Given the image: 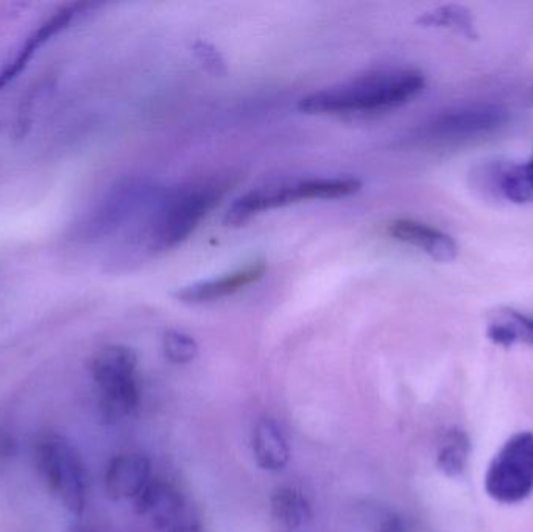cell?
I'll list each match as a JSON object with an SVG mask.
<instances>
[{"instance_id": "obj_18", "label": "cell", "mask_w": 533, "mask_h": 532, "mask_svg": "<svg viewBox=\"0 0 533 532\" xmlns=\"http://www.w3.org/2000/svg\"><path fill=\"white\" fill-rule=\"evenodd\" d=\"M417 22L423 27L452 30V32L466 36L468 40H476L477 38L473 15L463 5H442V7L423 13Z\"/></svg>"}, {"instance_id": "obj_9", "label": "cell", "mask_w": 533, "mask_h": 532, "mask_svg": "<svg viewBox=\"0 0 533 532\" xmlns=\"http://www.w3.org/2000/svg\"><path fill=\"white\" fill-rule=\"evenodd\" d=\"M265 270H267V264H265L264 259H258V261L245 264L244 267H239V269L233 270L230 274L222 275V277L188 284V286L173 292V297L177 298L178 302L186 303V305L214 303L261 280L265 275Z\"/></svg>"}, {"instance_id": "obj_19", "label": "cell", "mask_w": 533, "mask_h": 532, "mask_svg": "<svg viewBox=\"0 0 533 532\" xmlns=\"http://www.w3.org/2000/svg\"><path fill=\"white\" fill-rule=\"evenodd\" d=\"M139 401H141V392H139L138 381L133 380L122 386L103 391L100 409L106 420L117 422L133 414L138 409Z\"/></svg>"}, {"instance_id": "obj_6", "label": "cell", "mask_w": 533, "mask_h": 532, "mask_svg": "<svg viewBox=\"0 0 533 532\" xmlns=\"http://www.w3.org/2000/svg\"><path fill=\"white\" fill-rule=\"evenodd\" d=\"M485 490L498 503L526 500L533 492V433L510 437L488 467Z\"/></svg>"}, {"instance_id": "obj_13", "label": "cell", "mask_w": 533, "mask_h": 532, "mask_svg": "<svg viewBox=\"0 0 533 532\" xmlns=\"http://www.w3.org/2000/svg\"><path fill=\"white\" fill-rule=\"evenodd\" d=\"M184 501L175 487L164 479H150L149 484L135 498V511L139 515H147L155 528L169 531L173 526L180 525Z\"/></svg>"}, {"instance_id": "obj_15", "label": "cell", "mask_w": 533, "mask_h": 532, "mask_svg": "<svg viewBox=\"0 0 533 532\" xmlns=\"http://www.w3.org/2000/svg\"><path fill=\"white\" fill-rule=\"evenodd\" d=\"M253 454L265 472H281L290 461V447L281 426L272 419H261L253 430Z\"/></svg>"}, {"instance_id": "obj_10", "label": "cell", "mask_w": 533, "mask_h": 532, "mask_svg": "<svg viewBox=\"0 0 533 532\" xmlns=\"http://www.w3.org/2000/svg\"><path fill=\"white\" fill-rule=\"evenodd\" d=\"M82 8H85V4L66 5V7L60 8L57 13H53L46 21L41 22L38 29L33 30L25 38L15 55L4 64V68L0 69V88H4L16 77H19L21 72L29 66L35 54H38L39 50L43 49L53 36L60 35L61 32L68 29Z\"/></svg>"}, {"instance_id": "obj_24", "label": "cell", "mask_w": 533, "mask_h": 532, "mask_svg": "<svg viewBox=\"0 0 533 532\" xmlns=\"http://www.w3.org/2000/svg\"><path fill=\"white\" fill-rule=\"evenodd\" d=\"M167 532H202L198 526L192 525V523H180V525L173 526Z\"/></svg>"}, {"instance_id": "obj_25", "label": "cell", "mask_w": 533, "mask_h": 532, "mask_svg": "<svg viewBox=\"0 0 533 532\" xmlns=\"http://www.w3.org/2000/svg\"><path fill=\"white\" fill-rule=\"evenodd\" d=\"M69 532H96V531H92L91 528H86V526H74V528H71V531Z\"/></svg>"}, {"instance_id": "obj_12", "label": "cell", "mask_w": 533, "mask_h": 532, "mask_svg": "<svg viewBox=\"0 0 533 532\" xmlns=\"http://www.w3.org/2000/svg\"><path fill=\"white\" fill-rule=\"evenodd\" d=\"M152 479V464L144 454H119L108 465L105 490L111 500H135Z\"/></svg>"}, {"instance_id": "obj_7", "label": "cell", "mask_w": 533, "mask_h": 532, "mask_svg": "<svg viewBox=\"0 0 533 532\" xmlns=\"http://www.w3.org/2000/svg\"><path fill=\"white\" fill-rule=\"evenodd\" d=\"M163 192L153 181L145 178L122 181L111 189L96 213L92 214L91 225H88L89 233L92 236L113 233L131 217L153 208Z\"/></svg>"}, {"instance_id": "obj_2", "label": "cell", "mask_w": 533, "mask_h": 532, "mask_svg": "<svg viewBox=\"0 0 533 532\" xmlns=\"http://www.w3.org/2000/svg\"><path fill=\"white\" fill-rule=\"evenodd\" d=\"M225 191L222 181L206 180L163 192L145 227L147 249L164 253L183 244L216 208Z\"/></svg>"}, {"instance_id": "obj_3", "label": "cell", "mask_w": 533, "mask_h": 532, "mask_svg": "<svg viewBox=\"0 0 533 532\" xmlns=\"http://www.w3.org/2000/svg\"><path fill=\"white\" fill-rule=\"evenodd\" d=\"M361 189L362 181L351 177L303 178L267 183L234 200L223 217V224L226 227H242L253 217L276 208L306 200L342 199L353 196Z\"/></svg>"}, {"instance_id": "obj_22", "label": "cell", "mask_w": 533, "mask_h": 532, "mask_svg": "<svg viewBox=\"0 0 533 532\" xmlns=\"http://www.w3.org/2000/svg\"><path fill=\"white\" fill-rule=\"evenodd\" d=\"M192 49H194L195 57L203 64L206 71L211 72L212 75H217V77L226 75L228 68H226L225 58L222 57L219 49H216L211 43H206V41H197Z\"/></svg>"}, {"instance_id": "obj_16", "label": "cell", "mask_w": 533, "mask_h": 532, "mask_svg": "<svg viewBox=\"0 0 533 532\" xmlns=\"http://www.w3.org/2000/svg\"><path fill=\"white\" fill-rule=\"evenodd\" d=\"M270 514L286 531H298L311 523L314 517L308 498L295 487H279L273 492L270 498Z\"/></svg>"}, {"instance_id": "obj_11", "label": "cell", "mask_w": 533, "mask_h": 532, "mask_svg": "<svg viewBox=\"0 0 533 532\" xmlns=\"http://www.w3.org/2000/svg\"><path fill=\"white\" fill-rule=\"evenodd\" d=\"M389 233L396 241L420 250L438 263H451L459 255V247L451 236L418 220H393Z\"/></svg>"}, {"instance_id": "obj_17", "label": "cell", "mask_w": 533, "mask_h": 532, "mask_svg": "<svg viewBox=\"0 0 533 532\" xmlns=\"http://www.w3.org/2000/svg\"><path fill=\"white\" fill-rule=\"evenodd\" d=\"M487 336L499 347L509 348L515 344L533 347V316L513 308H501L491 319Z\"/></svg>"}, {"instance_id": "obj_23", "label": "cell", "mask_w": 533, "mask_h": 532, "mask_svg": "<svg viewBox=\"0 0 533 532\" xmlns=\"http://www.w3.org/2000/svg\"><path fill=\"white\" fill-rule=\"evenodd\" d=\"M373 532H410L406 520L398 512L382 511L376 515Z\"/></svg>"}, {"instance_id": "obj_14", "label": "cell", "mask_w": 533, "mask_h": 532, "mask_svg": "<svg viewBox=\"0 0 533 532\" xmlns=\"http://www.w3.org/2000/svg\"><path fill=\"white\" fill-rule=\"evenodd\" d=\"M138 356L125 345H106L100 348L91 361L92 378L100 392L136 380Z\"/></svg>"}, {"instance_id": "obj_26", "label": "cell", "mask_w": 533, "mask_h": 532, "mask_svg": "<svg viewBox=\"0 0 533 532\" xmlns=\"http://www.w3.org/2000/svg\"><path fill=\"white\" fill-rule=\"evenodd\" d=\"M529 100H530V105H533V88L530 89Z\"/></svg>"}, {"instance_id": "obj_5", "label": "cell", "mask_w": 533, "mask_h": 532, "mask_svg": "<svg viewBox=\"0 0 533 532\" xmlns=\"http://www.w3.org/2000/svg\"><path fill=\"white\" fill-rule=\"evenodd\" d=\"M36 461L49 492L80 517L88 501V472L77 448L66 437L49 434L39 440Z\"/></svg>"}, {"instance_id": "obj_1", "label": "cell", "mask_w": 533, "mask_h": 532, "mask_svg": "<svg viewBox=\"0 0 533 532\" xmlns=\"http://www.w3.org/2000/svg\"><path fill=\"white\" fill-rule=\"evenodd\" d=\"M426 85L417 69L368 72L331 88L309 94L298 102L306 114H350L401 107L417 97Z\"/></svg>"}, {"instance_id": "obj_8", "label": "cell", "mask_w": 533, "mask_h": 532, "mask_svg": "<svg viewBox=\"0 0 533 532\" xmlns=\"http://www.w3.org/2000/svg\"><path fill=\"white\" fill-rule=\"evenodd\" d=\"M476 185L484 191L516 205L533 203V157L529 163L488 161L477 167L473 175Z\"/></svg>"}, {"instance_id": "obj_20", "label": "cell", "mask_w": 533, "mask_h": 532, "mask_svg": "<svg viewBox=\"0 0 533 532\" xmlns=\"http://www.w3.org/2000/svg\"><path fill=\"white\" fill-rule=\"evenodd\" d=\"M470 439L462 430H451L438 451L437 467L446 476H459L470 458Z\"/></svg>"}, {"instance_id": "obj_21", "label": "cell", "mask_w": 533, "mask_h": 532, "mask_svg": "<svg viewBox=\"0 0 533 532\" xmlns=\"http://www.w3.org/2000/svg\"><path fill=\"white\" fill-rule=\"evenodd\" d=\"M163 352L172 364L184 366L197 358L198 344L194 337L183 331L169 330L163 336Z\"/></svg>"}, {"instance_id": "obj_4", "label": "cell", "mask_w": 533, "mask_h": 532, "mask_svg": "<svg viewBox=\"0 0 533 532\" xmlns=\"http://www.w3.org/2000/svg\"><path fill=\"white\" fill-rule=\"evenodd\" d=\"M509 121V110L499 103H460L438 111L421 124L415 138L431 146H451L493 135L509 124Z\"/></svg>"}]
</instances>
